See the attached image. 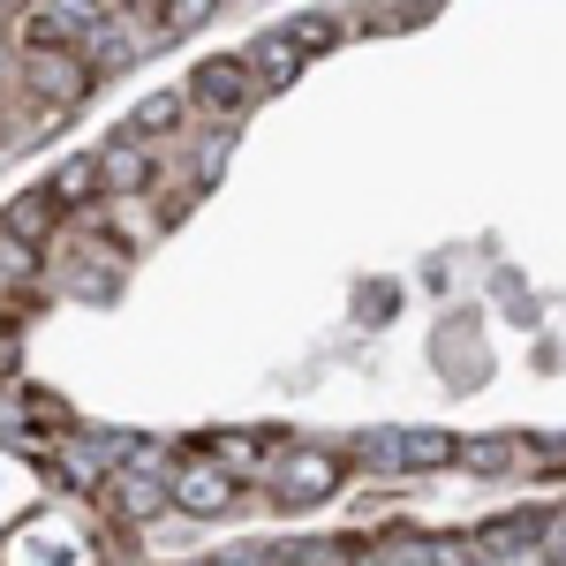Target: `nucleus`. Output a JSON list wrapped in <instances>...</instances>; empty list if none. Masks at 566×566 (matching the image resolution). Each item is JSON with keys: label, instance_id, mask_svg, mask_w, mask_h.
<instances>
[{"label": "nucleus", "instance_id": "1", "mask_svg": "<svg viewBox=\"0 0 566 566\" xmlns=\"http://www.w3.org/2000/svg\"><path fill=\"white\" fill-rule=\"evenodd\" d=\"M98 15H106L98 0H23L8 31H15L23 53H53V45H84Z\"/></svg>", "mask_w": 566, "mask_h": 566}, {"label": "nucleus", "instance_id": "2", "mask_svg": "<svg viewBox=\"0 0 566 566\" xmlns=\"http://www.w3.org/2000/svg\"><path fill=\"white\" fill-rule=\"evenodd\" d=\"M258 69H250V53H219V61H205L197 76H189V98L205 106V114H219V122H234L250 98H258Z\"/></svg>", "mask_w": 566, "mask_h": 566}, {"label": "nucleus", "instance_id": "3", "mask_svg": "<svg viewBox=\"0 0 566 566\" xmlns=\"http://www.w3.org/2000/svg\"><path fill=\"white\" fill-rule=\"evenodd\" d=\"M167 499H175L181 514H227L234 506V469H219L212 453H197V461H181V469H167Z\"/></svg>", "mask_w": 566, "mask_h": 566}, {"label": "nucleus", "instance_id": "4", "mask_svg": "<svg viewBox=\"0 0 566 566\" xmlns=\"http://www.w3.org/2000/svg\"><path fill=\"white\" fill-rule=\"evenodd\" d=\"M159 159H167L159 136H114V144L98 151V189H106V197H136V189H151Z\"/></svg>", "mask_w": 566, "mask_h": 566}, {"label": "nucleus", "instance_id": "5", "mask_svg": "<svg viewBox=\"0 0 566 566\" xmlns=\"http://www.w3.org/2000/svg\"><path fill=\"white\" fill-rule=\"evenodd\" d=\"M23 84L39 91L45 106H76L91 91V61L84 45H53V53H23Z\"/></svg>", "mask_w": 566, "mask_h": 566}, {"label": "nucleus", "instance_id": "6", "mask_svg": "<svg viewBox=\"0 0 566 566\" xmlns=\"http://www.w3.org/2000/svg\"><path fill=\"white\" fill-rule=\"evenodd\" d=\"M159 506H175V499H167V476H159V469L129 461V469H114V476H106V514H114V522H151Z\"/></svg>", "mask_w": 566, "mask_h": 566}, {"label": "nucleus", "instance_id": "7", "mask_svg": "<svg viewBox=\"0 0 566 566\" xmlns=\"http://www.w3.org/2000/svg\"><path fill=\"white\" fill-rule=\"evenodd\" d=\"M0 234H8L15 250H45V242L61 234V205H53V189H31V197H15V205L0 212Z\"/></svg>", "mask_w": 566, "mask_h": 566}, {"label": "nucleus", "instance_id": "8", "mask_svg": "<svg viewBox=\"0 0 566 566\" xmlns=\"http://www.w3.org/2000/svg\"><path fill=\"white\" fill-rule=\"evenodd\" d=\"M272 483H280V499H325V491L340 483V461H333V453H287V461L272 469Z\"/></svg>", "mask_w": 566, "mask_h": 566}, {"label": "nucleus", "instance_id": "9", "mask_svg": "<svg viewBox=\"0 0 566 566\" xmlns=\"http://www.w3.org/2000/svg\"><path fill=\"white\" fill-rule=\"evenodd\" d=\"M310 61V45L295 39V31H272V39H258L250 45V69H258V84L272 91V84H295V69Z\"/></svg>", "mask_w": 566, "mask_h": 566}, {"label": "nucleus", "instance_id": "10", "mask_svg": "<svg viewBox=\"0 0 566 566\" xmlns=\"http://www.w3.org/2000/svg\"><path fill=\"white\" fill-rule=\"evenodd\" d=\"M197 114V98H189V84H175V91H151L144 106L129 114V136H167V129H181Z\"/></svg>", "mask_w": 566, "mask_h": 566}, {"label": "nucleus", "instance_id": "11", "mask_svg": "<svg viewBox=\"0 0 566 566\" xmlns=\"http://www.w3.org/2000/svg\"><path fill=\"white\" fill-rule=\"evenodd\" d=\"M91 197H98V151H84V159H69V167L53 175V205H61V212H84Z\"/></svg>", "mask_w": 566, "mask_h": 566}, {"label": "nucleus", "instance_id": "12", "mask_svg": "<svg viewBox=\"0 0 566 566\" xmlns=\"http://www.w3.org/2000/svg\"><path fill=\"white\" fill-rule=\"evenodd\" d=\"M212 461L219 469H242V476H264V469H272L258 438H212Z\"/></svg>", "mask_w": 566, "mask_h": 566}, {"label": "nucleus", "instance_id": "13", "mask_svg": "<svg viewBox=\"0 0 566 566\" xmlns=\"http://www.w3.org/2000/svg\"><path fill=\"white\" fill-rule=\"evenodd\" d=\"M53 461H61V476H69V483H84V491H91V483L106 476V461H122V453H91V446H61Z\"/></svg>", "mask_w": 566, "mask_h": 566}, {"label": "nucleus", "instance_id": "14", "mask_svg": "<svg viewBox=\"0 0 566 566\" xmlns=\"http://www.w3.org/2000/svg\"><path fill=\"white\" fill-rule=\"evenodd\" d=\"M219 0H159V23L167 31H197V15H212Z\"/></svg>", "mask_w": 566, "mask_h": 566}, {"label": "nucleus", "instance_id": "15", "mask_svg": "<svg viewBox=\"0 0 566 566\" xmlns=\"http://www.w3.org/2000/svg\"><path fill=\"white\" fill-rule=\"evenodd\" d=\"M363 8H370V15H378V23H400V15H408V8H431V0H363Z\"/></svg>", "mask_w": 566, "mask_h": 566}]
</instances>
